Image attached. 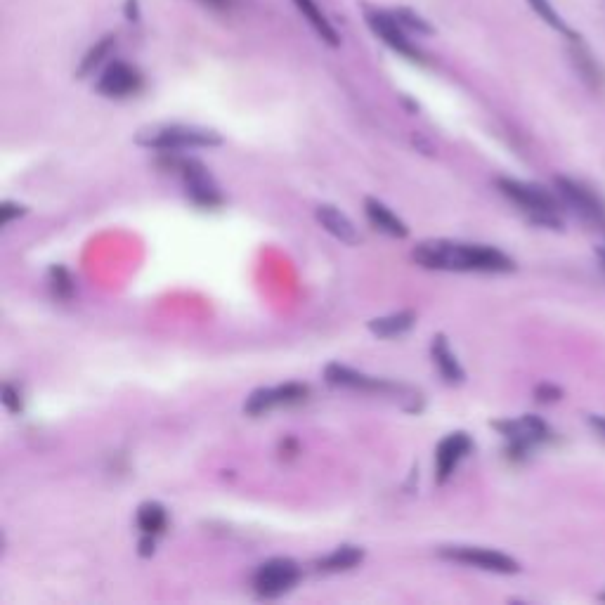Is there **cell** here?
I'll list each match as a JSON object with an SVG mask.
<instances>
[{
    "instance_id": "obj_1",
    "label": "cell",
    "mask_w": 605,
    "mask_h": 605,
    "mask_svg": "<svg viewBox=\"0 0 605 605\" xmlns=\"http://www.w3.org/2000/svg\"><path fill=\"white\" fill-rule=\"evenodd\" d=\"M412 258L426 270L447 272H511L516 263L494 246L428 239L414 246Z\"/></svg>"
},
{
    "instance_id": "obj_2",
    "label": "cell",
    "mask_w": 605,
    "mask_h": 605,
    "mask_svg": "<svg viewBox=\"0 0 605 605\" xmlns=\"http://www.w3.org/2000/svg\"><path fill=\"white\" fill-rule=\"evenodd\" d=\"M135 142L147 149L175 152V149H187V147H218L223 145V138H220L216 130L199 128V126H182V123H164V126H147L138 130Z\"/></svg>"
},
{
    "instance_id": "obj_3",
    "label": "cell",
    "mask_w": 605,
    "mask_h": 605,
    "mask_svg": "<svg viewBox=\"0 0 605 605\" xmlns=\"http://www.w3.org/2000/svg\"><path fill=\"white\" fill-rule=\"evenodd\" d=\"M497 187L502 190L504 197H509L513 204H516L520 211L528 213L535 223L546 227L561 225V208H558V201L554 194L546 192L544 187L511 178H499Z\"/></svg>"
},
{
    "instance_id": "obj_4",
    "label": "cell",
    "mask_w": 605,
    "mask_h": 605,
    "mask_svg": "<svg viewBox=\"0 0 605 605\" xmlns=\"http://www.w3.org/2000/svg\"><path fill=\"white\" fill-rule=\"evenodd\" d=\"M161 164L180 175L187 197H190L194 204L204 208L223 204V192H220L216 180L211 178V173L206 171V166L201 164V161L187 159V156H166V159H161Z\"/></svg>"
},
{
    "instance_id": "obj_5",
    "label": "cell",
    "mask_w": 605,
    "mask_h": 605,
    "mask_svg": "<svg viewBox=\"0 0 605 605\" xmlns=\"http://www.w3.org/2000/svg\"><path fill=\"white\" fill-rule=\"evenodd\" d=\"M301 580V565L291 558H270L253 575V589L260 598H277Z\"/></svg>"
},
{
    "instance_id": "obj_6",
    "label": "cell",
    "mask_w": 605,
    "mask_h": 605,
    "mask_svg": "<svg viewBox=\"0 0 605 605\" xmlns=\"http://www.w3.org/2000/svg\"><path fill=\"white\" fill-rule=\"evenodd\" d=\"M364 19H367L369 29L388 45L390 50H395L398 55L407 57L412 62H424V55L416 45L409 41L407 29L400 24V19L395 17V12H386L379 8H367L364 10Z\"/></svg>"
},
{
    "instance_id": "obj_7",
    "label": "cell",
    "mask_w": 605,
    "mask_h": 605,
    "mask_svg": "<svg viewBox=\"0 0 605 605\" xmlns=\"http://www.w3.org/2000/svg\"><path fill=\"white\" fill-rule=\"evenodd\" d=\"M438 556L445 558V561L466 563L487 572H499V575H513V572L520 570V565L511 556L502 554V551L483 549V546H442Z\"/></svg>"
},
{
    "instance_id": "obj_8",
    "label": "cell",
    "mask_w": 605,
    "mask_h": 605,
    "mask_svg": "<svg viewBox=\"0 0 605 605\" xmlns=\"http://www.w3.org/2000/svg\"><path fill=\"white\" fill-rule=\"evenodd\" d=\"M142 74L133 64L128 62H112L107 64V69L102 71V76L97 78L95 90L104 97H112V100H123L142 90Z\"/></svg>"
},
{
    "instance_id": "obj_9",
    "label": "cell",
    "mask_w": 605,
    "mask_h": 605,
    "mask_svg": "<svg viewBox=\"0 0 605 605\" xmlns=\"http://www.w3.org/2000/svg\"><path fill=\"white\" fill-rule=\"evenodd\" d=\"M310 388L303 386V383H284V386L277 388H260L256 393L249 395L246 400L244 412L249 416H260L270 409L282 407V405H298L308 398Z\"/></svg>"
},
{
    "instance_id": "obj_10",
    "label": "cell",
    "mask_w": 605,
    "mask_h": 605,
    "mask_svg": "<svg viewBox=\"0 0 605 605\" xmlns=\"http://www.w3.org/2000/svg\"><path fill=\"white\" fill-rule=\"evenodd\" d=\"M473 442L466 433H452L440 442L435 450V483L445 485L454 471H457L459 461L471 452Z\"/></svg>"
},
{
    "instance_id": "obj_11",
    "label": "cell",
    "mask_w": 605,
    "mask_h": 605,
    "mask_svg": "<svg viewBox=\"0 0 605 605\" xmlns=\"http://www.w3.org/2000/svg\"><path fill=\"white\" fill-rule=\"evenodd\" d=\"M556 187H558V192H561V197L568 201V204L575 208L582 218H587L596 225L605 223L603 206L598 204V199L589 190H584L582 185H577V182H572L568 178H556Z\"/></svg>"
},
{
    "instance_id": "obj_12",
    "label": "cell",
    "mask_w": 605,
    "mask_h": 605,
    "mask_svg": "<svg viewBox=\"0 0 605 605\" xmlns=\"http://www.w3.org/2000/svg\"><path fill=\"white\" fill-rule=\"evenodd\" d=\"M324 379H327L329 386H338V388H355V390H393V383L376 379V376H367L362 372H355V369L346 367V364L331 362L327 369H324Z\"/></svg>"
},
{
    "instance_id": "obj_13",
    "label": "cell",
    "mask_w": 605,
    "mask_h": 605,
    "mask_svg": "<svg viewBox=\"0 0 605 605\" xmlns=\"http://www.w3.org/2000/svg\"><path fill=\"white\" fill-rule=\"evenodd\" d=\"M315 218H317V223H320L324 230L331 234V237L338 239V242H343L348 246H357L362 242L357 227L350 223V218L346 216V213L338 211L336 206H331V204L317 206L315 208Z\"/></svg>"
},
{
    "instance_id": "obj_14",
    "label": "cell",
    "mask_w": 605,
    "mask_h": 605,
    "mask_svg": "<svg viewBox=\"0 0 605 605\" xmlns=\"http://www.w3.org/2000/svg\"><path fill=\"white\" fill-rule=\"evenodd\" d=\"M494 428H499L516 450H525V447L546 438V426L537 416H523L518 421H499V424H494Z\"/></svg>"
},
{
    "instance_id": "obj_15",
    "label": "cell",
    "mask_w": 605,
    "mask_h": 605,
    "mask_svg": "<svg viewBox=\"0 0 605 605\" xmlns=\"http://www.w3.org/2000/svg\"><path fill=\"white\" fill-rule=\"evenodd\" d=\"M364 213H367L369 223H372L376 230H381L383 234H388V237L395 239H405L409 230L407 225L402 223V220L395 216L393 211L386 204H381L379 199H364Z\"/></svg>"
},
{
    "instance_id": "obj_16",
    "label": "cell",
    "mask_w": 605,
    "mask_h": 605,
    "mask_svg": "<svg viewBox=\"0 0 605 605\" xmlns=\"http://www.w3.org/2000/svg\"><path fill=\"white\" fill-rule=\"evenodd\" d=\"M294 5L298 8V12L308 19L312 31H315V34L320 36L324 43L331 45V48H338V45H341V38H338V31L334 29V24L329 22V17L324 15L322 8L315 3V0H294Z\"/></svg>"
},
{
    "instance_id": "obj_17",
    "label": "cell",
    "mask_w": 605,
    "mask_h": 605,
    "mask_svg": "<svg viewBox=\"0 0 605 605\" xmlns=\"http://www.w3.org/2000/svg\"><path fill=\"white\" fill-rule=\"evenodd\" d=\"M431 355L435 367L440 369L442 379L447 383H461L464 381V369H461V364L457 362V357L450 350V343H447L445 334H435L433 343H431Z\"/></svg>"
},
{
    "instance_id": "obj_18",
    "label": "cell",
    "mask_w": 605,
    "mask_h": 605,
    "mask_svg": "<svg viewBox=\"0 0 605 605\" xmlns=\"http://www.w3.org/2000/svg\"><path fill=\"white\" fill-rule=\"evenodd\" d=\"M364 561V549L362 546H353V544H343L338 549L331 551L329 556L320 558L315 563V568L320 572H341V570H350L355 565H360Z\"/></svg>"
},
{
    "instance_id": "obj_19",
    "label": "cell",
    "mask_w": 605,
    "mask_h": 605,
    "mask_svg": "<svg viewBox=\"0 0 605 605\" xmlns=\"http://www.w3.org/2000/svg\"><path fill=\"white\" fill-rule=\"evenodd\" d=\"M416 315L412 310H402V312H393V315L386 317H376V320L369 322V331L381 338H393L405 334L414 327Z\"/></svg>"
},
{
    "instance_id": "obj_20",
    "label": "cell",
    "mask_w": 605,
    "mask_h": 605,
    "mask_svg": "<svg viewBox=\"0 0 605 605\" xmlns=\"http://www.w3.org/2000/svg\"><path fill=\"white\" fill-rule=\"evenodd\" d=\"M168 516L166 509L159 502H145L138 509V528L142 530V535L156 537L166 530Z\"/></svg>"
},
{
    "instance_id": "obj_21",
    "label": "cell",
    "mask_w": 605,
    "mask_h": 605,
    "mask_svg": "<svg viewBox=\"0 0 605 605\" xmlns=\"http://www.w3.org/2000/svg\"><path fill=\"white\" fill-rule=\"evenodd\" d=\"M114 41H116L114 36H104L100 43H95L93 48L86 52V57H83V62H81V67H78L76 76L83 78V76H88L90 71H95L97 67H100V64L104 62V57L109 55V50L114 48Z\"/></svg>"
},
{
    "instance_id": "obj_22",
    "label": "cell",
    "mask_w": 605,
    "mask_h": 605,
    "mask_svg": "<svg viewBox=\"0 0 605 605\" xmlns=\"http://www.w3.org/2000/svg\"><path fill=\"white\" fill-rule=\"evenodd\" d=\"M48 277H50L52 294H55L57 298H62V301H69V298L74 296V279H71V275L62 268V265H52Z\"/></svg>"
},
{
    "instance_id": "obj_23",
    "label": "cell",
    "mask_w": 605,
    "mask_h": 605,
    "mask_svg": "<svg viewBox=\"0 0 605 605\" xmlns=\"http://www.w3.org/2000/svg\"><path fill=\"white\" fill-rule=\"evenodd\" d=\"M528 3H530V8L535 10L537 15L542 17L546 24H549V26H554L556 31H561V34H565V36L575 38V34H572V31L568 29V24H565L563 19L558 17V12L554 10V5H551L549 0H528Z\"/></svg>"
},
{
    "instance_id": "obj_24",
    "label": "cell",
    "mask_w": 605,
    "mask_h": 605,
    "mask_svg": "<svg viewBox=\"0 0 605 605\" xmlns=\"http://www.w3.org/2000/svg\"><path fill=\"white\" fill-rule=\"evenodd\" d=\"M395 17L400 19V24L405 26L407 31H416V34H431V26H428L424 19H421L419 15H414L412 10H407V8H400L398 12H395Z\"/></svg>"
},
{
    "instance_id": "obj_25",
    "label": "cell",
    "mask_w": 605,
    "mask_h": 605,
    "mask_svg": "<svg viewBox=\"0 0 605 605\" xmlns=\"http://www.w3.org/2000/svg\"><path fill=\"white\" fill-rule=\"evenodd\" d=\"M3 405L8 407L12 414L22 412V398H19V393L10 386V383H5L3 386Z\"/></svg>"
},
{
    "instance_id": "obj_26",
    "label": "cell",
    "mask_w": 605,
    "mask_h": 605,
    "mask_svg": "<svg viewBox=\"0 0 605 605\" xmlns=\"http://www.w3.org/2000/svg\"><path fill=\"white\" fill-rule=\"evenodd\" d=\"M24 213H26V208H24V206L12 204V201H5V204L0 206V223H3V225H8L12 218L24 216Z\"/></svg>"
},
{
    "instance_id": "obj_27",
    "label": "cell",
    "mask_w": 605,
    "mask_h": 605,
    "mask_svg": "<svg viewBox=\"0 0 605 605\" xmlns=\"http://www.w3.org/2000/svg\"><path fill=\"white\" fill-rule=\"evenodd\" d=\"M154 554V537L145 535V539L140 542V556H152Z\"/></svg>"
},
{
    "instance_id": "obj_28",
    "label": "cell",
    "mask_w": 605,
    "mask_h": 605,
    "mask_svg": "<svg viewBox=\"0 0 605 605\" xmlns=\"http://www.w3.org/2000/svg\"><path fill=\"white\" fill-rule=\"evenodd\" d=\"M204 3L211 5V8H218V10L230 8V0H204Z\"/></svg>"
},
{
    "instance_id": "obj_29",
    "label": "cell",
    "mask_w": 605,
    "mask_h": 605,
    "mask_svg": "<svg viewBox=\"0 0 605 605\" xmlns=\"http://www.w3.org/2000/svg\"><path fill=\"white\" fill-rule=\"evenodd\" d=\"M591 424H594L605 438V416H596V419H591Z\"/></svg>"
},
{
    "instance_id": "obj_30",
    "label": "cell",
    "mask_w": 605,
    "mask_h": 605,
    "mask_svg": "<svg viewBox=\"0 0 605 605\" xmlns=\"http://www.w3.org/2000/svg\"><path fill=\"white\" fill-rule=\"evenodd\" d=\"M603 601H605V594H603Z\"/></svg>"
}]
</instances>
